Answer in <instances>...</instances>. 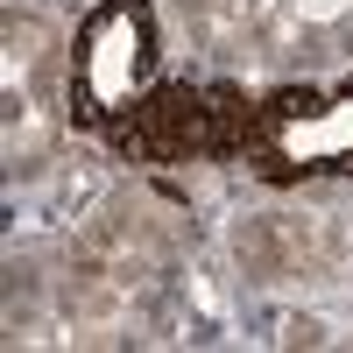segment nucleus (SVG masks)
<instances>
[{"label":"nucleus","instance_id":"obj_1","mask_svg":"<svg viewBox=\"0 0 353 353\" xmlns=\"http://www.w3.org/2000/svg\"><path fill=\"white\" fill-rule=\"evenodd\" d=\"M261 106L233 85H170L149 92L128 121H113L106 141L134 163H205V156H254Z\"/></svg>","mask_w":353,"mask_h":353},{"label":"nucleus","instance_id":"obj_3","mask_svg":"<svg viewBox=\"0 0 353 353\" xmlns=\"http://www.w3.org/2000/svg\"><path fill=\"white\" fill-rule=\"evenodd\" d=\"M254 156L269 170H346L353 163V78L325 99H311V92L269 99Z\"/></svg>","mask_w":353,"mask_h":353},{"label":"nucleus","instance_id":"obj_2","mask_svg":"<svg viewBox=\"0 0 353 353\" xmlns=\"http://www.w3.org/2000/svg\"><path fill=\"white\" fill-rule=\"evenodd\" d=\"M156 92V14L149 0H99L71 43V121L106 134Z\"/></svg>","mask_w":353,"mask_h":353}]
</instances>
